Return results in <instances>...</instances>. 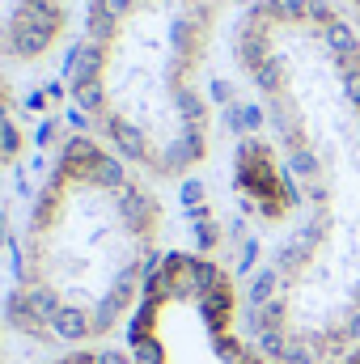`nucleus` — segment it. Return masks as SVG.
Wrapping results in <instances>:
<instances>
[{
	"instance_id": "1",
	"label": "nucleus",
	"mask_w": 360,
	"mask_h": 364,
	"mask_svg": "<svg viewBox=\"0 0 360 364\" xmlns=\"http://www.w3.org/2000/svg\"><path fill=\"white\" fill-rule=\"evenodd\" d=\"M233 60L255 93L233 127L275 166L246 322L280 364H339L360 348V38L331 0H255Z\"/></svg>"
},
{
	"instance_id": "8",
	"label": "nucleus",
	"mask_w": 360,
	"mask_h": 364,
	"mask_svg": "<svg viewBox=\"0 0 360 364\" xmlns=\"http://www.w3.org/2000/svg\"><path fill=\"white\" fill-rule=\"evenodd\" d=\"M339 364H360V348H356V352H352V356H344V360H339Z\"/></svg>"
},
{
	"instance_id": "7",
	"label": "nucleus",
	"mask_w": 360,
	"mask_h": 364,
	"mask_svg": "<svg viewBox=\"0 0 360 364\" xmlns=\"http://www.w3.org/2000/svg\"><path fill=\"white\" fill-rule=\"evenodd\" d=\"M9 144H4V136H0V246H4V208H9V186H4V178H9Z\"/></svg>"
},
{
	"instance_id": "4",
	"label": "nucleus",
	"mask_w": 360,
	"mask_h": 364,
	"mask_svg": "<svg viewBox=\"0 0 360 364\" xmlns=\"http://www.w3.org/2000/svg\"><path fill=\"white\" fill-rule=\"evenodd\" d=\"M127 364H280L246 322V296L216 259L166 250L132 318Z\"/></svg>"
},
{
	"instance_id": "6",
	"label": "nucleus",
	"mask_w": 360,
	"mask_h": 364,
	"mask_svg": "<svg viewBox=\"0 0 360 364\" xmlns=\"http://www.w3.org/2000/svg\"><path fill=\"white\" fill-rule=\"evenodd\" d=\"M43 364H127V356H123V352H115V348H81V352L47 356Z\"/></svg>"
},
{
	"instance_id": "5",
	"label": "nucleus",
	"mask_w": 360,
	"mask_h": 364,
	"mask_svg": "<svg viewBox=\"0 0 360 364\" xmlns=\"http://www.w3.org/2000/svg\"><path fill=\"white\" fill-rule=\"evenodd\" d=\"M68 30V0H0V64L43 60Z\"/></svg>"
},
{
	"instance_id": "3",
	"label": "nucleus",
	"mask_w": 360,
	"mask_h": 364,
	"mask_svg": "<svg viewBox=\"0 0 360 364\" xmlns=\"http://www.w3.org/2000/svg\"><path fill=\"white\" fill-rule=\"evenodd\" d=\"M216 13L208 0H93L85 13L73 102L93 140L144 178H182L208 157Z\"/></svg>"
},
{
	"instance_id": "9",
	"label": "nucleus",
	"mask_w": 360,
	"mask_h": 364,
	"mask_svg": "<svg viewBox=\"0 0 360 364\" xmlns=\"http://www.w3.org/2000/svg\"><path fill=\"white\" fill-rule=\"evenodd\" d=\"M208 4H221V9H225V4H229V0H208Z\"/></svg>"
},
{
	"instance_id": "2",
	"label": "nucleus",
	"mask_w": 360,
	"mask_h": 364,
	"mask_svg": "<svg viewBox=\"0 0 360 364\" xmlns=\"http://www.w3.org/2000/svg\"><path fill=\"white\" fill-rule=\"evenodd\" d=\"M162 199L90 132L68 136L38 182L0 301V322L34 352L102 348L162 263Z\"/></svg>"
}]
</instances>
